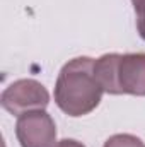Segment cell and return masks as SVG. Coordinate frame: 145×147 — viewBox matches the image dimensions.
<instances>
[{"instance_id":"obj_1","label":"cell","mask_w":145,"mask_h":147,"mask_svg":"<svg viewBox=\"0 0 145 147\" xmlns=\"http://www.w3.org/2000/svg\"><path fill=\"white\" fill-rule=\"evenodd\" d=\"M103 92L94 74V58L77 57L67 62L58 74L55 103L65 115L79 118L99 106Z\"/></svg>"},{"instance_id":"obj_2","label":"cell","mask_w":145,"mask_h":147,"mask_svg":"<svg viewBox=\"0 0 145 147\" xmlns=\"http://www.w3.org/2000/svg\"><path fill=\"white\" fill-rule=\"evenodd\" d=\"M94 74L108 94L145 96V53H106L94 60Z\"/></svg>"},{"instance_id":"obj_3","label":"cell","mask_w":145,"mask_h":147,"mask_svg":"<svg viewBox=\"0 0 145 147\" xmlns=\"http://www.w3.org/2000/svg\"><path fill=\"white\" fill-rule=\"evenodd\" d=\"M0 105L14 116L36 110H44L50 105L46 87L34 79H19L12 82L0 96Z\"/></svg>"},{"instance_id":"obj_4","label":"cell","mask_w":145,"mask_h":147,"mask_svg":"<svg viewBox=\"0 0 145 147\" xmlns=\"http://www.w3.org/2000/svg\"><path fill=\"white\" fill-rule=\"evenodd\" d=\"M15 137L21 147H55L56 125L44 110L29 111L17 116Z\"/></svg>"},{"instance_id":"obj_5","label":"cell","mask_w":145,"mask_h":147,"mask_svg":"<svg viewBox=\"0 0 145 147\" xmlns=\"http://www.w3.org/2000/svg\"><path fill=\"white\" fill-rule=\"evenodd\" d=\"M103 147H145V144H144V140L138 139L137 135L116 134V135H111L108 140L104 142Z\"/></svg>"},{"instance_id":"obj_6","label":"cell","mask_w":145,"mask_h":147,"mask_svg":"<svg viewBox=\"0 0 145 147\" xmlns=\"http://www.w3.org/2000/svg\"><path fill=\"white\" fill-rule=\"evenodd\" d=\"M135 12H137V29H138V34L145 41V3L135 7Z\"/></svg>"},{"instance_id":"obj_7","label":"cell","mask_w":145,"mask_h":147,"mask_svg":"<svg viewBox=\"0 0 145 147\" xmlns=\"http://www.w3.org/2000/svg\"><path fill=\"white\" fill-rule=\"evenodd\" d=\"M55 147H85V146H84L82 142L75 140V139H63V140L56 142V146Z\"/></svg>"},{"instance_id":"obj_8","label":"cell","mask_w":145,"mask_h":147,"mask_svg":"<svg viewBox=\"0 0 145 147\" xmlns=\"http://www.w3.org/2000/svg\"><path fill=\"white\" fill-rule=\"evenodd\" d=\"M132 3H133V7H138V5L145 3V0H132Z\"/></svg>"}]
</instances>
